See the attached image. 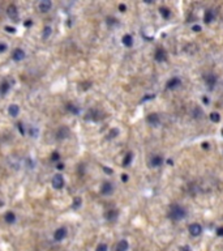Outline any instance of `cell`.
Here are the masks:
<instances>
[{
    "label": "cell",
    "instance_id": "cell-1",
    "mask_svg": "<svg viewBox=\"0 0 223 251\" xmlns=\"http://www.w3.org/2000/svg\"><path fill=\"white\" fill-rule=\"evenodd\" d=\"M185 215H187L185 209L181 207V205H179V204H173V205H171V208H170L168 216H170V219L173 220V221L183 220L184 217H185Z\"/></svg>",
    "mask_w": 223,
    "mask_h": 251
},
{
    "label": "cell",
    "instance_id": "cell-2",
    "mask_svg": "<svg viewBox=\"0 0 223 251\" xmlns=\"http://www.w3.org/2000/svg\"><path fill=\"white\" fill-rule=\"evenodd\" d=\"M104 117H106V115H104L103 113H101L99 110H94V109H92V110L88 111V114H86L85 119H88V121H94V122H97V121H101V119H103Z\"/></svg>",
    "mask_w": 223,
    "mask_h": 251
},
{
    "label": "cell",
    "instance_id": "cell-3",
    "mask_svg": "<svg viewBox=\"0 0 223 251\" xmlns=\"http://www.w3.org/2000/svg\"><path fill=\"white\" fill-rule=\"evenodd\" d=\"M52 187L56 190H62L64 187V178L62 174H55L52 177Z\"/></svg>",
    "mask_w": 223,
    "mask_h": 251
},
{
    "label": "cell",
    "instance_id": "cell-4",
    "mask_svg": "<svg viewBox=\"0 0 223 251\" xmlns=\"http://www.w3.org/2000/svg\"><path fill=\"white\" fill-rule=\"evenodd\" d=\"M69 136H71V130L68 128L67 126L60 127L58 130V132H56V139H58V140H64V139H67Z\"/></svg>",
    "mask_w": 223,
    "mask_h": 251
},
{
    "label": "cell",
    "instance_id": "cell-5",
    "mask_svg": "<svg viewBox=\"0 0 223 251\" xmlns=\"http://www.w3.org/2000/svg\"><path fill=\"white\" fill-rule=\"evenodd\" d=\"M114 192V186H112L111 182H104L101 187V194L104 195V196H108Z\"/></svg>",
    "mask_w": 223,
    "mask_h": 251
},
{
    "label": "cell",
    "instance_id": "cell-6",
    "mask_svg": "<svg viewBox=\"0 0 223 251\" xmlns=\"http://www.w3.org/2000/svg\"><path fill=\"white\" fill-rule=\"evenodd\" d=\"M67 237V229L65 228H59V229H56L55 230V233H54V239L56 242H60V241H63L64 238Z\"/></svg>",
    "mask_w": 223,
    "mask_h": 251
},
{
    "label": "cell",
    "instance_id": "cell-7",
    "mask_svg": "<svg viewBox=\"0 0 223 251\" xmlns=\"http://www.w3.org/2000/svg\"><path fill=\"white\" fill-rule=\"evenodd\" d=\"M7 14H8V17L11 18V20H14L16 21L17 18H18V11L16 8V5L14 4H11L8 7V9H7Z\"/></svg>",
    "mask_w": 223,
    "mask_h": 251
},
{
    "label": "cell",
    "instance_id": "cell-8",
    "mask_svg": "<svg viewBox=\"0 0 223 251\" xmlns=\"http://www.w3.org/2000/svg\"><path fill=\"white\" fill-rule=\"evenodd\" d=\"M12 59L14 62H21L25 59V51L22 48H16L12 54Z\"/></svg>",
    "mask_w": 223,
    "mask_h": 251
},
{
    "label": "cell",
    "instance_id": "cell-9",
    "mask_svg": "<svg viewBox=\"0 0 223 251\" xmlns=\"http://www.w3.org/2000/svg\"><path fill=\"white\" fill-rule=\"evenodd\" d=\"M146 122L149 123V124H152L154 127H157L158 124H159V122H161V119H159V115L158 114H149L147 115V118H146Z\"/></svg>",
    "mask_w": 223,
    "mask_h": 251
},
{
    "label": "cell",
    "instance_id": "cell-10",
    "mask_svg": "<svg viewBox=\"0 0 223 251\" xmlns=\"http://www.w3.org/2000/svg\"><path fill=\"white\" fill-rule=\"evenodd\" d=\"M189 233L193 237H197L202 233V226L200 224H192V225H189Z\"/></svg>",
    "mask_w": 223,
    "mask_h": 251
},
{
    "label": "cell",
    "instance_id": "cell-11",
    "mask_svg": "<svg viewBox=\"0 0 223 251\" xmlns=\"http://www.w3.org/2000/svg\"><path fill=\"white\" fill-rule=\"evenodd\" d=\"M39 7V11L41 12H43V13H46L48 12V11L51 9V7H52V3L50 2V0H42V2L38 4Z\"/></svg>",
    "mask_w": 223,
    "mask_h": 251
},
{
    "label": "cell",
    "instance_id": "cell-12",
    "mask_svg": "<svg viewBox=\"0 0 223 251\" xmlns=\"http://www.w3.org/2000/svg\"><path fill=\"white\" fill-rule=\"evenodd\" d=\"M118 216H119L118 209H110V211H107L104 213L106 220H108V221H115L116 219H118Z\"/></svg>",
    "mask_w": 223,
    "mask_h": 251
},
{
    "label": "cell",
    "instance_id": "cell-13",
    "mask_svg": "<svg viewBox=\"0 0 223 251\" xmlns=\"http://www.w3.org/2000/svg\"><path fill=\"white\" fill-rule=\"evenodd\" d=\"M166 59H167V54H166V51L163 48H158L157 52H155V60L157 62H164Z\"/></svg>",
    "mask_w": 223,
    "mask_h": 251
},
{
    "label": "cell",
    "instance_id": "cell-14",
    "mask_svg": "<svg viewBox=\"0 0 223 251\" xmlns=\"http://www.w3.org/2000/svg\"><path fill=\"white\" fill-rule=\"evenodd\" d=\"M203 80L206 81V84L209 85L210 88H213L214 85H215V82H217V78H215V76H214V75H210V73L203 75Z\"/></svg>",
    "mask_w": 223,
    "mask_h": 251
},
{
    "label": "cell",
    "instance_id": "cell-15",
    "mask_svg": "<svg viewBox=\"0 0 223 251\" xmlns=\"http://www.w3.org/2000/svg\"><path fill=\"white\" fill-rule=\"evenodd\" d=\"M4 220H5L7 224H14V222H16V215H14V212H12V211L5 212Z\"/></svg>",
    "mask_w": 223,
    "mask_h": 251
},
{
    "label": "cell",
    "instance_id": "cell-16",
    "mask_svg": "<svg viewBox=\"0 0 223 251\" xmlns=\"http://www.w3.org/2000/svg\"><path fill=\"white\" fill-rule=\"evenodd\" d=\"M8 113L11 117H13V118H16L18 114H20V107H18V105H11V106L8 107Z\"/></svg>",
    "mask_w": 223,
    "mask_h": 251
},
{
    "label": "cell",
    "instance_id": "cell-17",
    "mask_svg": "<svg viewBox=\"0 0 223 251\" xmlns=\"http://www.w3.org/2000/svg\"><path fill=\"white\" fill-rule=\"evenodd\" d=\"M128 247H129V243L125 239H122V241L118 242V245H116V251H127Z\"/></svg>",
    "mask_w": 223,
    "mask_h": 251
},
{
    "label": "cell",
    "instance_id": "cell-18",
    "mask_svg": "<svg viewBox=\"0 0 223 251\" xmlns=\"http://www.w3.org/2000/svg\"><path fill=\"white\" fill-rule=\"evenodd\" d=\"M180 84H181L180 78L173 77V78H171V80H168V82H167V88H168V89H175L176 87H179Z\"/></svg>",
    "mask_w": 223,
    "mask_h": 251
},
{
    "label": "cell",
    "instance_id": "cell-19",
    "mask_svg": "<svg viewBox=\"0 0 223 251\" xmlns=\"http://www.w3.org/2000/svg\"><path fill=\"white\" fill-rule=\"evenodd\" d=\"M162 162H163V158H162L161 156H154V157H152V160H150V165H152L153 167L161 166Z\"/></svg>",
    "mask_w": 223,
    "mask_h": 251
},
{
    "label": "cell",
    "instance_id": "cell-20",
    "mask_svg": "<svg viewBox=\"0 0 223 251\" xmlns=\"http://www.w3.org/2000/svg\"><path fill=\"white\" fill-rule=\"evenodd\" d=\"M11 89V84L7 81H3L2 84H0V96H5L8 90Z\"/></svg>",
    "mask_w": 223,
    "mask_h": 251
},
{
    "label": "cell",
    "instance_id": "cell-21",
    "mask_svg": "<svg viewBox=\"0 0 223 251\" xmlns=\"http://www.w3.org/2000/svg\"><path fill=\"white\" fill-rule=\"evenodd\" d=\"M123 44L124 46H127V47H131L132 44H133V38H132V35L131 34H125L123 37Z\"/></svg>",
    "mask_w": 223,
    "mask_h": 251
},
{
    "label": "cell",
    "instance_id": "cell-22",
    "mask_svg": "<svg viewBox=\"0 0 223 251\" xmlns=\"http://www.w3.org/2000/svg\"><path fill=\"white\" fill-rule=\"evenodd\" d=\"M65 109L68 111H71L72 114H74V115H78L80 114V109H78L76 105H72V103H67V106H65Z\"/></svg>",
    "mask_w": 223,
    "mask_h": 251
},
{
    "label": "cell",
    "instance_id": "cell-23",
    "mask_svg": "<svg viewBox=\"0 0 223 251\" xmlns=\"http://www.w3.org/2000/svg\"><path fill=\"white\" fill-rule=\"evenodd\" d=\"M81 204H82V200H81V197H74L73 199V203H72V209H78L81 207Z\"/></svg>",
    "mask_w": 223,
    "mask_h": 251
},
{
    "label": "cell",
    "instance_id": "cell-24",
    "mask_svg": "<svg viewBox=\"0 0 223 251\" xmlns=\"http://www.w3.org/2000/svg\"><path fill=\"white\" fill-rule=\"evenodd\" d=\"M51 33H52V28H51V26H46V28H44V29H43V33H42V37H43V38H44V39H46V38H48V37H50V35H51Z\"/></svg>",
    "mask_w": 223,
    "mask_h": 251
},
{
    "label": "cell",
    "instance_id": "cell-25",
    "mask_svg": "<svg viewBox=\"0 0 223 251\" xmlns=\"http://www.w3.org/2000/svg\"><path fill=\"white\" fill-rule=\"evenodd\" d=\"M132 158H133V155H132V153L129 152V153H128V155L125 156V158H124V161H123V166H124V167L128 166V165H129V164L132 162Z\"/></svg>",
    "mask_w": 223,
    "mask_h": 251
},
{
    "label": "cell",
    "instance_id": "cell-26",
    "mask_svg": "<svg viewBox=\"0 0 223 251\" xmlns=\"http://www.w3.org/2000/svg\"><path fill=\"white\" fill-rule=\"evenodd\" d=\"M213 18H214V13H213V11H206V13H205V21L206 22H211L213 21Z\"/></svg>",
    "mask_w": 223,
    "mask_h": 251
},
{
    "label": "cell",
    "instance_id": "cell-27",
    "mask_svg": "<svg viewBox=\"0 0 223 251\" xmlns=\"http://www.w3.org/2000/svg\"><path fill=\"white\" fill-rule=\"evenodd\" d=\"M119 135V130L118 128H111L110 130V132H108V135H107V137L108 139H114V137H116Z\"/></svg>",
    "mask_w": 223,
    "mask_h": 251
},
{
    "label": "cell",
    "instance_id": "cell-28",
    "mask_svg": "<svg viewBox=\"0 0 223 251\" xmlns=\"http://www.w3.org/2000/svg\"><path fill=\"white\" fill-rule=\"evenodd\" d=\"M210 119H211V122L218 123L219 121H221V115H219L218 113H211L210 114Z\"/></svg>",
    "mask_w": 223,
    "mask_h": 251
},
{
    "label": "cell",
    "instance_id": "cell-29",
    "mask_svg": "<svg viewBox=\"0 0 223 251\" xmlns=\"http://www.w3.org/2000/svg\"><path fill=\"white\" fill-rule=\"evenodd\" d=\"M159 11H161V14H162V16H163L164 18H168V17H170V9H168V8H164V7H162Z\"/></svg>",
    "mask_w": 223,
    "mask_h": 251
},
{
    "label": "cell",
    "instance_id": "cell-30",
    "mask_svg": "<svg viewBox=\"0 0 223 251\" xmlns=\"http://www.w3.org/2000/svg\"><path fill=\"white\" fill-rule=\"evenodd\" d=\"M107 250H108V247H107L106 243H99L95 249V251H107Z\"/></svg>",
    "mask_w": 223,
    "mask_h": 251
},
{
    "label": "cell",
    "instance_id": "cell-31",
    "mask_svg": "<svg viewBox=\"0 0 223 251\" xmlns=\"http://www.w3.org/2000/svg\"><path fill=\"white\" fill-rule=\"evenodd\" d=\"M59 160H60V153L59 152L52 153V155H51V161H54V162H55V161H59Z\"/></svg>",
    "mask_w": 223,
    "mask_h": 251
},
{
    "label": "cell",
    "instance_id": "cell-32",
    "mask_svg": "<svg viewBox=\"0 0 223 251\" xmlns=\"http://www.w3.org/2000/svg\"><path fill=\"white\" fill-rule=\"evenodd\" d=\"M107 24L108 25H114V24H118V20L114 17H107Z\"/></svg>",
    "mask_w": 223,
    "mask_h": 251
},
{
    "label": "cell",
    "instance_id": "cell-33",
    "mask_svg": "<svg viewBox=\"0 0 223 251\" xmlns=\"http://www.w3.org/2000/svg\"><path fill=\"white\" fill-rule=\"evenodd\" d=\"M17 127H18V131H20V133L21 135H25V130H24V124L20 122V123H17Z\"/></svg>",
    "mask_w": 223,
    "mask_h": 251
},
{
    "label": "cell",
    "instance_id": "cell-34",
    "mask_svg": "<svg viewBox=\"0 0 223 251\" xmlns=\"http://www.w3.org/2000/svg\"><path fill=\"white\" fill-rule=\"evenodd\" d=\"M5 30L8 32V33H12V34H14V33H16V28H13V26H5Z\"/></svg>",
    "mask_w": 223,
    "mask_h": 251
},
{
    "label": "cell",
    "instance_id": "cell-35",
    "mask_svg": "<svg viewBox=\"0 0 223 251\" xmlns=\"http://www.w3.org/2000/svg\"><path fill=\"white\" fill-rule=\"evenodd\" d=\"M5 50H7V44L3 43V42H0V54H2V52H4Z\"/></svg>",
    "mask_w": 223,
    "mask_h": 251
},
{
    "label": "cell",
    "instance_id": "cell-36",
    "mask_svg": "<svg viewBox=\"0 0 223 251\" xmlns=\"http://www.w3.org/2000/svg\"><path fill=\"white\" fill-rule=\"evenodd\" d=\"M103 171H104L106 174H112V170L110 169L108 166H103Z\"/></svg>",
    "mask_w": 223,
    "mask_h": 251
},
{
    "label": "cell",
    "instance_id": "cell-37",
    "mask_svg": "<svg viewBox=\"0 0 223 251\" xmlns=\"http://www.w3.org/2000/svg\"><path fill=\"white\" fill-rule=\"evenodd\" d=\"M119 11H120V12H125V11H127L125 4H120L119 5Z\"/></svg>",
    "mask_w": 223,
    "mask_h": 251
},
{
    "label": "cell",
    "instance_id": "cell-38",
    "mask_svg": "<svg viewBox=\"0 0 223 251\" xmlns=\"http://www.w3.org/2000/svg\"><path fill=\"white\" fill-rule=\"evenodd\" d=\"M33 25V20H26L25 21V26L26 28H29V26H32Z\"/></svg>",
    "mask_w": 223,
    "mask_h": 251
},
{
    "label": "cell",
    "instance_id": "cell-39",
    "mask_svg": "<svg viewBox=\"0 0 223 251\" xmlns=\"http://www.w3.org/2000/svg\"><path fill=\"white\" fill-rule=\"evenodd\" d=\"M128 179H129V177H128L127 174H123V175H122V181H123V182H128Z\"/></svg>",
    "mask_w": 223,
    "mask_h": 251
},
{
    "label": "cell",
    "instance_id": "cell-40",
    "mask_svg": "<svg viewBox=\"0 0 223 251\" xmlns=\"http://www.w3.org/2000/svg\"><path fill=\"white\" fill-rule=\"evenodd\" d=\"M56 169H58V170H64V164H58V165H56Z\"/></svg>",
    "mask_w": 223,
    "mask_h": 251
},
{
    "label": "cell",
    "instance_id": "cell-41",
    "mask_svg": "<svg viewBox=\"0 0 223 251\" xmlns=\"http://www.w3.org/2000/svg\"><path fill=\"white\" fill-rule=\"evenodd\" d=\"M200 30H201V26H198V25L193 26V32H200Z\"/></svg>",
    "mask_w": 223,
    "mask_h": 251
},
{
    "label": "cell",
    "instance_id": "cell-42",
    "mask_svg": "<svg viewBox=\"0 0 223 251\" xmlns=\"http://www.w3.org/2000/svg\"><path fill=\"white\" fill-rule=\"evenodd\" d=\"M217 234L218 235H222V237H223V228H219V229L217 230Z\"/></svg>",
    "mask_w": 223,
    "mask_h": 251
},
{
    "label": "cell",
    "instance_id": "cell-43",
    "mask_svg": "<svg viewBox=\"0 0 223 251\" xmlns=\"http://www.w3.org/2000/svg\"><path fill=\"white\" fill-rule=\"evenodd\" d=\"M150 98H154V96H146V97L142 98V101H146V99H150Z\"/></svg>",
    "mask_w": 223,
    "mask_h": 251
},
{
    "label": "cell",
    "instance_id": "cell-44",
    "mask_svg": "<svg viewBox=\"0 0 223 251\" xmlns=\"http://www.w3.org/2000/svg\"><path fill=\"white\" fill-rule=\"evenodd\" d=\"M181 251H191V249H189V247H188V246H184L183 249H181Z\"/></svg>",
    "mask_w": 223,
    "mask_h": 251
},
{
    "label": "cell",
    "instance_id": "cell-45",
    "mask_svg": "<svg viewBox=\"0 0 223 251\" xmlns=\"http://www.w3.org/2000/svg\"><path fill=\"white\" fill-rule=\"evenodd\" d=\"M202 148L207 149V148H209V144H207V143H203V144H202Z\"/></svg>",
    "mask_w": 223,
    "mask_h": 251
}]
</instances>
